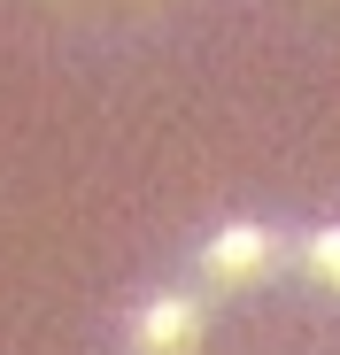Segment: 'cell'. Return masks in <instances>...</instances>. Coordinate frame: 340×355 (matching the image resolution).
Segmentation results:
<instances>
[{
    "instance_id": "4",
    "label": "cell",
    "mask_w": 340,
    "mask_h": 355,
    "mask_svg": "<svg viewBox=\"0 0 340 355\" xmlns=\"http://www.w3.org/2000/svg\"><path fill=\"white\" fill-rule=\"evenodd\" d=\"M46 8H70V16H147L162 0H46Z\"/></svg>"
},
{
    "instance_id": "3",
    "label": "cell",
    "mask_w": 340,
    "mask_h": 355,
    "mask_svg": "<svg viewBox=\"0 0 340 355\" xmlns=\"http://www.w3.org/2000/svg\"><path fill=\"white\" fill-rule=\"evenodd\" d=\"M309 278L340 293V232H317V240H309Z\"/></svg>"
},
{
    "instance_id": "5",
    "label": "cell",
    "mask_w": 340,
    "mask_h": 355,
    "mask_svg": "<svg viewBox=\"0 0 340 355\" xmlns=\"http://www.w3.org/2000/svg\"><path fill=\"white\" fill-rule=\"evenodd\" d=\"M309 8H332V16H340V0H309Z\"/></svg>"
},
{
    "instance_id": "2",
    "label": "cell",
    "mask_w": 340,
    "mask_h": 355,
    "mask_svg": "<svg viewBox=\"0 0 340 355\" xmlns=\"http://www.w3.org/2000/svg\"><path fill=\"white\" fill-rule=\"evenodd\" d=\"M263 263H271V232H263V224H232V232H216L209 255H201V270H209L216 286H240V278H255Z\"/></svg>"
},
{
    "instance_id": "1",
    "label": "cell",
    "mask_w": 340,
    "mask_h": 355,
    "mask_svg": "<svg viewBox=\"0 0 340 355\" xmlns=\"http://www.w3.org/2000/svg\"><path fill=\"white\" fill-rule=\"evenodd\" d=\"M201 340V302L194 293H155L132 317V355H194Z\"/></svg>"
}]
</instances>
